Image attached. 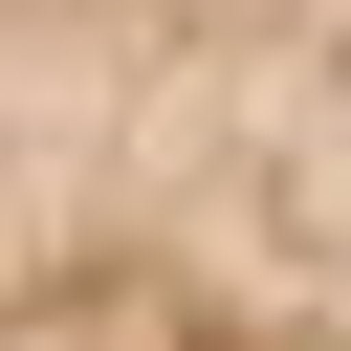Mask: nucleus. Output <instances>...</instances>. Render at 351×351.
Returning <instances> with one entry per match:
<instances>
[{"label":"nucleus","mask_w":351,"mask_h":351,"mask_svg":"<svg viewBox=\"0 0 351 351\" xmlns=\"http://www.w3.org/2000/svg\"><path fill=\"white\" fill-rule=\"evenodd\" d=\"M0 351H351V0H0Z\"/></svg>","instance_id":"f257e3e1"}]
</instances>
